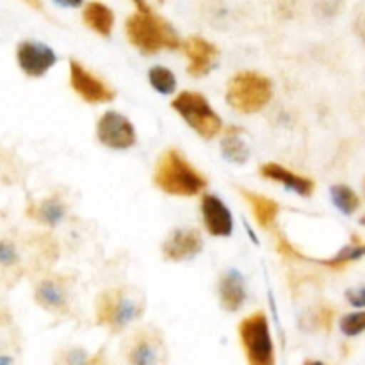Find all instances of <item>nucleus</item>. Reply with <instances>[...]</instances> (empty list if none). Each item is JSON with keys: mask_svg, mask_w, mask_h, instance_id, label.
I'll return each mask as SVG.
<instances>
[{"mask_svg": "<svg viewBox=\"0 0 365 365\" xmlns=\"http://www.w3.org/2000/svg\"><path fill=\"white\" fill-rule=\"evenodd\" d=\"M221 305L228 312H237L246 299L245 280L237 271H227L220 280Z\"/></svg>", "mask_w": 365, "mask_h": 365, "instance_id": "f3484780", "label": "nucleus"}, {"mask_svg": "<svg viewBox=\"0 0 365 365\" xmlns=\"http://www.w3.org/2000/svg\"><path fill=\"white\" fill-rule=\"evenodd\" d=\"M239 339L250 365H274V346L264 312H253L239 324Z\"/></svg>", "mask_w": 365, "mask_h": 365, "instance_id": "423d86ee", "label": "nucleus"}, {"mask_svg": "<svg viewBox=\"0 0 365 365\" xmlns=\"http://www.w3.org/2000/svg\"><path fill=\"white\" fill-rule=\"evenodd\" d=\"M202 234L196 228H178L163 245V255L171 262L189 260L202 252Z\"/></svg>", "mask_w": 365, "mask_h": 365, "instance_id": "f8f14e48", "label": "nucleus"}, {"mask_svg": "<svg viewBox=\"0 0 365 365\" xmlns=\"http://www.w3.org/2000/svg\"><path fill=\"white\" fill-rule=\"evenodd\" d=\"M171 107L182 116V120L203 139H212L223 128L220 114L210 107L205 96L196 91H182L171 102Z\"/></svg>", "mask_w": 365, "mask_h": 365, "instance_id": "39448f33", "label": "nucleus"}, {"mask_svg": "<svg viewBox=\"0 0 365 365\" xmlns=\"http://www.w3.org/2000/svg\"><path fill=\"white\" fill-rule=\"evenodd\" d=\"M148 78L152 88L163 95H171L177 88V78H175L173 71L168 70L166 66H153L150 70Z\"/></svg>", "mask_w": 365, "mask_h": 365, "instance_id": "5701e85b", "label": "nucleus"}, {"mask_svg": "<svg viewBox=\"0 0 365 365\" xmlns=\"http://www.w3.org/2000/svg\"><path fill=\"white\" fill-rule=\"evenodd\" d=\"M145 309V298L134 287H116L96 299V323L118 334L138 319Z\"/></svg>", "mask_w": 365, "mask_h": 365, "instance_id": "7ed1b4c3", "label": "nucleus"}, {"mask_svg": "<svg viewBox=\"0 0 365 365\" xmlns=\"http://www.w3.org/2000/svg\"><path fill=\"white\" fill-rule=\"evenodd\" d=\"M153 182L171 196H196L207 187V178L178 150H168L159 157Z\"/></svg>", "mask_w": 365, "mask_h": 365, "instance_id": "f257e3e1", "label": "nucleus"}, {"mask_svg": "<svg viewBox=\"0 0 365 365\" xmlns=\"http://www.w3.org/2000/svg\"><path fill=\"white\" fill-rule=\"evenodd\" d=\"M331 198L339 210L344 214H353L360 207V198L349 185L337 184L331 187Z\"/></svg>", "mask_w": 365, "mask_h": 365, "instance_id": "4be33fe9", "label": "nucleus"}, {"mask_svg": "<svg viewBox=\"0 0 365 365\" xmlns=\"http://www.w3.org/2000/svg\"><path fill=\"white\" fill-rule=\"evenodd\" d=\"M334 316H335V310L331 309V307L323 305V307H317V309H314L312 312L307 314L303 323L310 324L314 330H317V328H321V330H330L331 323H334Z\"/></svg>", "mask_w": 365, "mask_h": 365, "instance_id": "393cba45", "label": "nucleus"}, {"mask_svg": "<svg viewBox=\"0 0 365 365\" xmlns=\"http://www.w3.org/2000/svg\"><path fill=\"white\" fill-rule=\"evenodd\" d=\"M56 2H59L64 7H78L82 4V0H56Z\"/></svg>", "mask_w": 365, "mask_h": 365, "instance_id": "c85d7f7f", "label": "nucleus"}, {"mask_svg": "<svg viewBox=\"0 0 365 365\" xmlns=\"http://www.w3.org/2000/svg\"><path fill=\"white\" fill-rule=\"evenodd\" d=\"M125 359L128 365H164L166 346L163 335L155 328H141L125 344Z\"/></svg>", "mask_w": 365, "mask_h": 365, "instance_id": "0eeeda50", "label": "nucleus"}, {"mask_svg": "<svg viewBox=\"0 0 365 365\" xmlns=\"http://www.w3.org/2000/svg\"><path fill=\"white\" fill-rule=\"evenodd\" d=\"M303 365H324L323 362H319V360H307Z\"/></svg>", "mask_w": 365, "mask_h": 365, "instance_id": "7c9ffc66", "label": "nucleus"}, {"mask_svg": "<svg viewBox=\"0 0 365 365\" xmlns=\"http://www.w3.org/2000/svg\"><path fill=\"white\" fill-rule=\"evenodd\" d=\"M184 53L189 59V75L195 78L209 75L217 63V46L202 36H191L185 39Z\"/></svg>", "mask_w": 365, "mask_h": 365, "instance_id": "9b49d317", "label": "nucleus"}, {"mask_svg": "<svg viewBox=\"0 0 365 365\" xmlns=\"http://www.w3.org/2000/svg\"><path fill=\"white\" fill-rule=\"evenodd\" d=\"M349 305L356 307V309H364L365 307V287L362 289H353V291L346 292Z\"/></svg>", "mask_w": 365, "mask_h": 365, "instance_id": "bb28decb", "label": "nucleus"}, {"mask_svg": "<svg viewBox=\"0 0 365 365\" xmlns=\"http://www.w3.org/2000/svg\"><path fill=\"white\" fill-rule=\"evenodd\" d=\"M364 189H365V182H364Z\"/></svg>", "mask_w": 365, "mask_h": 365, "instance_id": "473e14b6", "label": "nucleus"}, {"mask_svg": "<svg viewBox=\"0 0 365 365\" xmlns=\"http://www.w3.org/2000/svg\"><path fill=\"white\" fill-rule=\"evenodd\" d=\"M221 150H223V155L235 164H245L250 157L248 146L242 141V130L239 127H234V125H230L225 130Z\"/></svg>", "mask_w": 365, "mask_h": 365, "instance_id": "6ab92c4d", "label": "nucleus"}, {"mask_svg": "<svg viewBox=\"0 0 365 365\" xmlns=\"http://www.w3.org/2000/svg\"><path fill=\"white\" fill-rule=\"evenodd\" d=\"M260 177L285 185V187L292 189V191L305 196V198H309V196L316 191V182H314L312 178L294 173V171L287 170V168L280 166V164L277 163H267L264 164V166H260Z\"/></svg>", "mask_w": 365, "mask_h": 365, "instance_id": "2eb2a0df", "label": "nucleus"}, {"mask_svg": "<svg viewBox=\"0 0 365 365\" xmlns=\"http://www.w3.org/2000/svg\"><path fill=\"white\" fill-rule=\"evenodd\" d=\"M96 138L102 145L109 146L113 150H127L135 145V128L128 118L107 110L96 123Z\"/></svg>", "mask_w": 365, "mask_h": 365, "instance_id": "6e6552de", "label": "nucleus"}, {"mask_svg": "<svg viewBox=\"0 0 365 365\" xmlns=\"http://www.w3.org/2000/svg\"><path fill=\"white\" fill-rule=\"evenodd\" d=\"M25 4H27L29 7H32V9L36 11H41L43 9V2L41 0H24Z\"/></svg>", "mask_w": 365, "mask_h": 365, "instance_id": "c756f323", "label": "nucleus"}, {"mask_svg": "<svg viewBox=\"0 0 365 365\" xmlns=\"http://www.w3.org/2000/svg\"><path fill=\"white\" fill-rule=\"evenodd\" d=\"M132 2H134L135 6H138L139 11H152V7H150L148 0H132ZM159 2H160V0H159Z\"/></svg>", "mask_w": 365, "mask_h": 365, "instance_id": "cd10ccee", "label": "nucleus"}, {"mask_svg": "<svg viewBox=\"0 0 365 365\" xmlns=\"http://www.w3.org/2000/svg\"><path fill=\"white\" fill-rule=\"evenodd\" d=\"M63 214H64V205L57 198L45 200V202L31 207V210H29V216L34 217V220L39 221V223H46V225H56L57 221L63 217Z\"/></svg>", "mask_w": 365, "mask_h": 365, "instance_id": "412c9836", "label": "nucleus"}, {"mask_svg": "<svg viewBox=\"0 0 365 365\" xmlns=\"http://www.w3.org/2000/svg\"><path fill=\"white\" fill-rule=\"evenodd\" d=\"M273 98V82L262 73L246 70L230 78L227 88V102L234 110L253 114L262 110Z\"/></svg>", "mask_w": 365, "mask_h": 365, "instance_id": "20e7f679", "label": "nucleus"}, {"mask_svg": "<svg viewBox=\"0 0 365 365\" xmlns=\"http://www.w3.org/2000/svg\"><path fill=\"white\" fill-rule=\"evenodd\" d=\"M16 59L27 77H43L56 64V53L50 46L38 41H21L16 48Z\"/></svg>", "mask_w": 365, "mask_h": 365, "instance_id": "9d476101", "label": "nucleus"}, {"mask_svg": "<svg viewBox=\"0 0 365 365\" xmlns=\"http://www.w3.org/2000/svg\"><path fill=\"white\" fill-rule=\"evenodd\" d=\"M56 365H102V353L89 359L82 349H66L56 359Z\"/></svg>", "mask_w": 365, "mask_h": 365, "instance_id": "b1692460", "label": "nucleus"}, {"mask_svg": "<svg viewBox=\"0 0 365 365\" xmlns=\"http://www.w3.org/2000/svg\"><path fill=\"white\" fill-rule=\"evenodd\" d=\"M360 223H362V225H364V227H365V216L362 217V220H360Z\"/></svg>", "mask_w": 365, "mask_h": 365, "instance_id": "2f4dec72", "label": "nucleus"}, {"mask_svg": "<svg viewBox=\"0 0 365 365\" xmlns=\"http://www.w3.org/2000/svg\"><path fill=\"white\" fill-rule=\"evenodd\" d=\"M70 86L88 103H106L116 96L114 89L109 88L106 81L96 77L75 59L70 61Z\"/></svg>", "mask_w": 365, "mask_h": 365, "instance_id": "1a4fd4ad", "label": "nucleus"}, {"mask_svg": "<svg viewBox=\"0 0 365 365\" xmlns=\"http://www.w3.org/2000/svg\"><path fill=\"white\" fill-rule=\"evenodd\" d=\"M341 330L346 337H356L365 331V312H353L342 317Z\"/></svg>", "mask_w": 365, "mask_h": 365, "instance_id": "a878e982", "label": "nucleus"}, {"mask_svg": "<svg viewBox=\"0 0 365 365\" xmlns=\"http://www.w3.org/2000/svg\"><path fill=\"white\" fill-rule=\"evenodd\" d=\"M362 257H365V242L360 241V237H353L351 245L344 246L337 255L327 260H317V262L323 264L324 267H330V269L334 271H341L344 269L346 266L355 262V260H360Z\"/></svg>", "mask_w": 365, "mask_h": 365, "instance_id": "aec40b11", "label": "nucleus"}, {"mask_svg": "<svg viewBox=\"0 0 365 365\" xmlns=\"http://www.w3.org/2000/svg\"><path fill=\"white\" fill-rule=\"evenodd\" d=\"M202 217L207 232L214 237H228L234 230V217L230 209L216 195H203Z\"/></svg>", "mask_w": 365, "mask_h": 365, "instance_id": "ddd939ff", "label": "nucleus"}, {"mask_svg": "<svg viewBox=\"0 0 365 365\" xmlns=\"http://www.w3.org/2000/svg\"><path fill=\"white\" fill-rule=\"evenodd\" d=\"M125 32L128 41L145 56H153L160 50H177L180 46V38L170 21L152 11H138L127 18Z\"/></svg>", "mask_w": 365, "mask_h": 365, "instance_id": "f03ea898", "label": "nucleus"}, {"mask_svg": "<svg viewBox=\"0 0 365 365\" xmlns=\"http://www.w3.org/2000/svg\"><path fill=\"white\" fill-rule=\"evenodd\" d=\"M241 196L248 203L250 210H252L253 217L259 223L260 228H271L277 223V217L280 214V205L274 200L267 198V196L260 195V192L248 191V189H239Z\"/></svg>", "mask_w": 365, "mask_h": 365, "instance_id": "dca6fc26", "label": "nucleus"}, {"mask_svg": "<svg viewBox=\"0 0 365 365\" xmlns=\"http://www.w3.org/2000/svg\"><path fill=\"white\" fill-rule=\"evenodd\" d=\"M36 302L39 307L53 314L68 310V282L63 277L45 278L36 287Z\"/></svg>", "mask_w": 365, "mask_h": 365, "instance_id": "4468645a", "label": "nucleus"}, {"mask_svg": "<svg viewBox=\"0 0 365 365\" xmlns=\"http://www.w3.org/2000/svg\"><path fill=\"white\" fill-rule=\"evenodd\" d=\"M82 20L100 36H110L114 27V13L102 2H89L82 11Z\"/></svg>", "mask_w": 365, "mask_h": 365, "instance_id": "a211bd4d", "label": "nucleus"}]
</instances>
